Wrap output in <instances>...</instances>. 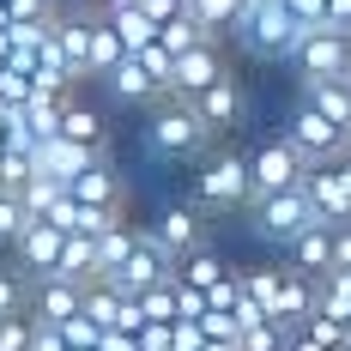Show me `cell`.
Listing matches in <instances>:
<instances>
[{
	"mask_svg": "<svg viewBox=\"0 0 351 351\" xmlns=\"http://www.w3.org/2000/svg\"><path fill=\"white\" fill-rule=\"evenodd\" d=\"M224 36H237L248 55H261V61H291V49L303 43V31L291 25V12L279 0H243Z\"/></svg>",
	"mask_w": 351,
	"mask_h": 351,
	"instance_id": "cell-1",
	"label": "cell"
},
{
	"mask_svg": "<svg viewBox=\"0 0 351 351\" xmlns=\"http://www.w3.org/2000/svg\"><path fill=\"white\" fill-rule=\"evenodd\" d=\"M145 145H152L158 158H200V152L212 145V134H206V121L194 115V104H182V97H164V104H152Z\"/></svg>",
	"mask_w": 351,
	"mask_h": 351,
	"instance_id": "cell-2",
	"label": "cell"
},
{
	"mask_svg": "<svg viewBox=\"0 0 351 351\" xmlns=\"http://www.w3.org/2000/svg\"><path fill=\"white\" fill-rule=\"evenodd\" d=\"M237 206H248V152L224 145L194 176V212H237Z\"/></svg>",
	"mask_w": 351,
	"mask_h": 351,
	"instance_id": "cell-3",
	"label": "cell"
},
{
	"mask_svg": "<svg viewBox=\"0 0 351 351\" xmlns=\"http://www.w3.org/2000/svg\"><path fill=\"white\" fill-rule=\"evenodd\" d=\"M176 279V254L158 237H152V224H134V254L109 273V291H121V297H140V291H152V285H170Z\"/></svg>",
	"mask_w": 351,
	"mask_h": 351,
	"instance_id": "cell-4",
	"label": "cell"
},
{
	"mask_svg": "<svg viewBox=\"0 0 351 351\" xmlns=\"http://www.w3.org/2000/svg\"><path fill=\"white\" fill-rule=\"evenodd\" d=\"M291 67L303 73V85H351V36L303 31V43L291 49Z\"/></svg>",
	"mask_w": 351,
	"mask_h": 351,
	"instance_id": "cell-5",
	"label": "cell"
},
{
	"mask_svg": "<svg viewBox=\"0 0 351 351\" xmlns=\"http://www.w3.org/2000/svg\"><path fill=\"white\" fill-rule=\"evenodd\" d=\"M303 158L291 152L285 140H261L254 152H248V206L254 200H273V194H285V188H303Z\"/></svg>",
	"mask_w": 351,
	"mask_h": 351,
	"instance_id": "cell-6",
	"label": "cell"
},
{
	"mask_svg": "<svg viewBox=\"0 0 351 351\" xmlns=\"http://www.w3.org/2000/svg\"><path fill=\"white\" fill-rule=\"evenodd\" d=\"M279 140L291 145L297 158H303V170H321V164H339V158L351 152V140L339 134V128H327V121H321V115H315L309 104H297V115H291V128H285Z\"/></svg>",
	"mask_w": 351,
	"mask_h": 351,
	"instance_id": "cell-7",
	"label": "cell"
},
{
	"mask_svg": "<svg viewBox=\"0 0 351 351\" xmlns=\"http://www.w3.org/2000/svg\"><path fill=\"white\" fill-rule=\"evenodd\" d=\"M254 237L273 248H291L309 224H315V212H309V200H303V188H285V194H273V200H254Z\"/></svg>",
	"mask_w": 351,
	"mask_h": 351,
	"instance_id": "cell-8",
	"label": "cell"
},
{
	"mask_svg": "<svg viewBox=\"0 0 351 351\" xmlns=\"http://www.w3.org/2000/svg\"><path fill=\"white\" fill-rule=\"evenodd\" d=\"M303 200L315 212V224L327 230H346L351 224V170L346 164H321V170L303 176Z\"/></svg>",
	"mask_w": 351,
	"mask_h": 351,
	"instance_id": "cell-9",
	"label": "cell"
},
{
	"mask_svg": "<svg viewBox=\"0 0 351 351\" xmlns=\"http://www.w3.org/2000/svg\"><path fill=\"white\" fill-rule=\"evenodd\" d=\"M194 115L206 121V134H230V128H243L248 91H243V79H237V67H224V79L206 85V91L194 97Z\"/></svg>",
	"mask_w": 351,
	"mask_h": 351,
	"instance_id": "cell-10",
	"label": "cell"
},
{
	"mask_svg": "<svg viewBox=\"0 0 351 351\" xmlns=\"http://www.w3.org/2000/svg\"><path fill=\"white\" fill-rule=\"evenodd\" d=\"M224 79V43H200V49H188V55H176V73H170V97L182 104H194L206 85Z\"/></svg>",
	"mask_w": 351,
	"mask_h": 351,
	"instance_id": "cell-11",
	"label": "cell"
},
{
	"mask_svg": "<svg viewBox=\"0 0 351 351\" xmlns=\"http://www.w3.org/2000/svg\"><path fill=\"white\" fill-rule=\"evenodd\" d=\"M61 243H67V237H61V230H55V224H43V218H31V224H25V230H19V243H12V261H19V273H25V279H55V261H61Z\"/></svg>",
	"mask_w": 351,
	"mask_h": 351,
	"instance_id": "cell-12",
	"label": "cell"
},
{
	"mask_svg": "<svg viewBox=\"0 0 351 351\" xmlns=\"http://www.w3.org/2000/svg\"><path fill=\"white\" fill-rule=\"evenodd\" d=\"M79 303H85V285L43 279V285H31V309H25V315H31L36 327H67V321L79 315Z\"/></svg>",
	"mask_w": 351,
	"mask_h": 351,
	"instance_id": "cell-13",
	"label": "cell"
},
{
	"mask_svg": "<svg viewBox=\"0 0 351 351\" xmlns=\"http://www.w3.org/2000/svg\"><path fill=\"white\" fill-rule=\"evenodd\" d=\"M285 261H291L297 279H309V285L327 279V273H333V230H327V224H309L297 243L285 248Z\"/></svg>",
	"mask_w": 351,
	"mask_h": 351,
	"instance_id": "cell-14",
	"label": "cell"
},
{
	"mask_svg": "<svg viewBox=\"0 0 351 351\" xmlns=\"http://www.w3.org/2000/svg\"><path fill=\"white\" fill-rule=\"evenodd\" d=\"M152 237L182 261V254L206 248V224H200V212H194V206H164V212H158V224H152Z\"/></svg>",
	"mask_w": 351,
	"mask_h": 351,
	"instance_id": "cell-15",
	"label": "cell"
},
{
	"mask_svg": "<svg viewBox=\"0 0 351 351\" xmlns=\"http://www.w3.org/2000/svg\"><path fill=\"white\" fill-rule=\"evenodd\" d=\"M315 315V285L297 279L291 267H279V297H273V327H285V333H297L303 321Z\"/></svg>",
	"mask_w": 351,
	"mask_h": 351,
	"instance_id": "cell-16",
	"label": "cell"
},
{
	"mask_svg": "<svg viewBox=\"0 0 351 351\" xmlns=\"http://www.w3.org/2000/svg\"><path fill=\"white\" fill-rule=\"evenodd\" d=\"M67 200H79V206H97V212H115L121 206V176H115V164H91L85 176H73L67 182Z\"/></svg>",
	"mask_w": 351,
	"mask_h": 351,
	"instance_id": "cell-17",
	"label": "cell"
},
{
	"mask_svg": "<svg viewBox=\"0 0 351 351\" xmlns=\"http://www.w3.org/2000/svg\"><path fill=\"white\" fill-rule=\"evenodd\" d=\"M61 140H67V145H85V152H104V140H109L104 109H91V104H79V97H67V109H61Z\"/></svg>",
	"mask_w": 351,
	"mask_h": 351,
	"instance_id": "cell-18",
	"label": "cell"
},
{
	"mask_svg": "<svg viewBox=\"0 0 351 351\" xmlns=\"http://www.w3.org/2000/svg\"><path fill=\"white\" fill-rule=\"evenodd\" d=\"M230 273H237V267H230L218 248H194V254L176 261V285H188V291H200V297H206L212 285H224Z\"/></svg>",
	"mask_w": 351,
	"mask_h": 351,
	"instance_id": "cell-19",
	"label": "cell"
},
{
	"mask_svg": "<svg viewBox=\"0 0 351 351\" xmlns=\"http://www.w3.org/2000/svg\"><path fill=\"white\" fill-rule=\"evenodd\" d=\"M104 25L115 31V43H121L128 55H140V49H152V43H158V25L145 19L140 6H109V12H104Z\"/></svg>",
	"mask_w": 351,
	"mask_h": 351,
	"instance_id": "cell-20",
	"label": "cell"
},
{
	"mask_svg": "<svg viewBox=\"0 0 351 351\" xmlns=\"http://www.w3.org/2000/svg\"><path fill=\"white\" fill-rule=\"evenodd\" d=\"M303 104L351 140V85H303Z\"/></svg>",
	"mask_w": 351,
	"mask_h": 351,
	"instance_id": "cell-21",
	"label": "cell"
},
{
	"mask_svg": "<svg viewBox=\"0 0 351 351\" xmlns=\"http://www.w3.org/2000/svg\"><path fill=\"white\" fill-rule=\"evenodd\" d=\"M104 85H109V97H115V104H164V97H158V85L145 79V67L134 61V55H128L121 67L109 73Z\"/></svg>",
	"mask_w": 351,
	"mask_h": 351,
	"instance_id": "cell-22",
	"label": "cell"
},
{
	"mask_svg": "<svg viewBox=\"0 0 351 351\" xmlns=\"http://www.w3.org/2000/svg\"><path fill=\"white\" fill-rule=\"evenodd\" d=\"M67 97H73V91H67ZM67 97H55V91H31V104L19 109L25 128H31V140H55V134H61V109H67Z\"/></svg>",
	"mask_w": 351,
	"mask_h": 351,
	"instance_id": "cell-23",
	"label": "cell"
},
{
	"mask_svg": "<svg viewBox=\"0 0 351 351\" xmlns=\"http://www.w3.org/2000/svg\"><path fill=\"white\" fill-rule=\"evenodd\" d=\"M315 315L351 327V273H327V279H315Z\"/></svg>",
	"mask_w": 351,
	"mask_h": 351,
	"instance_id": "cell-24",
	"label": "cell"
},
{
	"mask_svg": "<svg viewBox=\"0 0 351 351\" xmlns=\"http://www.w3.org/2000/svg\"><path fill=\"white\" fill-rule=\"evenodd\" d=\"M91 248H97V279L91 285H104L128 254H134V224H115V230H104V237H91Z\"/></svg>",
	"mask_w": 351,
	"mask_h": 351,
	"instance_id": "cell-25",
	"label": "cell"
},
{
	"mask_svg": "<svg viewBox=\"0 0 351 351\" xmlns=\"http://www.w3.org/2000/svg\"><path fill=\"white\" fill-rule=\"evenodd\" d=\"M61 194H67V188H61V182H49V176H31V182H25V188H19V194H12V200H19V206H25V218H49V212H55V200H61Z\"/></svg>",
	"mask_w": 351,
	"mask_h": 351,
	"instance_id": "cell-26",
	"label": "cell"
},
{
	"mask_svg": "<svg viewBox=\"0 0 351 351\" xmlns=\"http://www.w3.org/2000/svg\"><path fill=\"white\" fill-rule=\"evenodd\" d=\"M25 309H31V279L19 267H0V321L25 315Z\"/></svg>",
	"mask_w": 351,
	"mask_h": 351,
	"instance_id": "cell-27",
	"label": "cell"
},
{
	"mask_svg": "<svg viewBox=\"0 0 351 351\" xmlns=\"http://www.w3.org/2000/svg\"><path fill=\"white\" fill-rule=\"evenodd\" d=\"M237 6H243V0H188V19H194V25H200V31H230V19H237Z\"/></svg>",
	"mask_w": 351,
	"mask_h": 351,
	"instance_id": "cell-28",
	"label": "cell"
},
{
	"mask_svg": "<svg viewBox=\"0 0 351 351\" xmlns=\"http://www.w3.org/2000/svg\"><path fill=\"white\" fill-rule=\"evenodd\" d=\"M6 19L12 25H55L61 19V0H6Z\"/></svg>",
	"mask_w": 351,
	"mask_h": 351,
	"instance_id": "cell-29",
	"label": "cell"
},
{
	"mask_svg": "<svg viewBox=\"0 0 351 351\" xmlns=\"http://www.w3.org/2000/svg\"><path fill=\"white\" fill-rule=\"evenodd\" d=\"M237 351H285V327H273V321L243 327V333H237Z\"/></svg>",
	"mask_w": 351,
	"mask_h": 351,
	"instance_id": "cell-30",
	"label": "cell"
},
{
	"mask_svg": "<svg viewBox=\"0 0 351 351\" xmlns=\"http://www.w3.org/2000/svg\"><path fill=\"white\" fill-rule=\"evenodd\" d=\"M31 91H36V85H31V73L0 67V104H6V109H25V104H31Z\"/></svg>",
	"mask_w": 351,
	"mask_h": 351,
	"instance_id": "cell-31",
	"label": "cell"
},
{
	"mask_svg": "<svg viewBox=\"0 0 351 351\" xmlns=\"http://www.w3.org/2000/svg\"><path fill=\"white\" fill-rule=\"evenodd\" d=\"M297 333H303L309 346H321V351L346 346V327H339V321H327V315H309V321H303V327H297Z\"/></svg>",
	"mask_w": 351,
	"mask_h": 351,
	"instance_id": "cell-32",
	"label": "cell"
},
{
	"mask_svg": "<svg viewBox=\"0 0 351 351\" xmlns=\"http://www.w3.org/2000/svg\"><path fill=\"white\" fill-rule=\"evenodd\" d=\"M279 6L291 12L297 31H321V25H327V0H279Z\"/></svg>",
	"mask_w": 351,
	"mask_h": 351,
	"instance_id": "cell-33",
	"label": "cell"
},
{
	"mask_svg": "<svg viewBox=\"0 0 351 351\" xmlns=\"http://www.w3.org/2000/svg\"><path fill=\"white\" fill-rule=\"evenodd\" d=\"M55 333H61V346H67V351H97V339H104V333H97L85 315H73L67 327H55Z\"/></svg>",
	"mask_w": 351,
	"mask_h": 351,
	"instance_id": "cell-34",
	"label": "cell"
},
{
	"mask_svg": "<svg viewBox=\"0 0 351 351\" xmlns=\"http://www.w3.org/2000/svg\"><path fill=\"white\" fill-rule=\"evenodd\" d=\"M25 224H31V218H25V206L6 194V200H0V248H12V243H19V230H25Z\"/></svg>",
	"mask_w": 351,
	"mask_h": 351,
	"instance_id": "cell-35",
	"label": "cell"
},
{
	"mask_svg": "<svg viewBox=\"0 0 351 351\" xmlns=\"http://www.w3.org/2000/svg\"><path fill=\"white\" fill-rule=\"evenodd\" d=\"M0 351H31V315L0 321Z\"/></svg>",
	"mask_w": 351,
	"mask_h": 351,
	"instance_id": "cell-36",
	"label": "cell"
},
{
	"mask_svg": "<svg viewBox=\"0 0 351 351\" xmlns=\"http://www.w3.org/2000/svg\"><path fill=\"white\" fill-rule=\"evenodd\" d=\"M200 315H206V297L188 291V285H176V321H200Z\"/></svg>",
	"mask_w": 351,
	"mask_h": 351,
	"instance_id": "cell-37",
	"label": "cell"
},
{
	"mask_svg": "<svg viewBox=\"0 0 351 351\" xmlns=\"http://www.w3.org/2000/svg\"><path fill=\"white\" fill-rule=\"evenodd\" d=\"M321 31L351 36V0H327V25H321Z\"/></svg>",
	"mask_w": 351,
	"mask_h": 351,
	"instance_id": "cell-38",
	"label": "cell"
},
{
	"mask_svg": "<svg viewBox=\"0 0 351 351\" xmlns=\"http://www.w3.org/2000/svg\"><path fill=\"white\" fill-rule=\"evenodd\" d=\"M140 12L152 25H170V19H182V0H140Z\"/></svg>",
	"mask_w": 351,
	"mask_h": 351,
	"instance_id": "cell-39",
	"label": "cell"
},
{
	"mask_svg": "<svg viewBox=\"0 0 351 351\" xmlns=\"http://www.w3.org/2000/svg\"><path fill=\"white\" fill-rule=\"evenodd\" d=\"M333 273H351V224L333 230Z\"/></svg>",
	"mask_w": 351,
	"mask_h": 351,
	"instance_id": "cell-40",
	"label": "cell"
},
{
	"mask_svg": "<svg viewBox=\"0 0 351 351\" xmlns=\"http://www.w3.org/2000/svg\"><path fill=\"white\" fill-rule=\"evenodd\" d=\"M31 351H67V346H61L55 327H36V321H31Z\"/></svg>",
	"mask_w": 351,
	"mask_h": 351,
	"instance_id": "cell-41",
	"label": "cell"
},
{
	"mask_svg": "<svg viewBox=\"0 0 351 351\" xmlns=\"http://www.w3.org/2000/svg\"><path fill=\"white\" fill-rule=\"evenodd\" d=\"M73 12H79V19H104L109 6H115V0H67Z\"/></svg>",
	"mask_w": 351,
	"mask_h": 351,
	"instance_id": "cell-42",
	"label": "cell"
},
{
	"mask_svg": "<svg viewBox=\"0 0 351 351\" xmlns=\"http://www.w3.org/2000/svg\"><path fill=\"white\" fill-rule=\"evenodd\" d=\"M339 164H346V170H351V152H346V158H339Z\"/></svg>",
	"mask_w": 351,
	"mask_h": 351,
	"instance_id": "cell-43",
	"label": "cell"
},
{
	"mask_svg": "<svg viewBox=\"0 0 351 351\" xmlns=\"http://www.w3.org/2000/svg\"><path fill=\"white\" fill-rule=\"evenodd\" d=\"M0 6H6V0H0Z\"/></svg>",
	"mask_w": 351,
	"mask_h": 351,
	"instance_id": "cell-44",
	"label": "cell"
}]
</instances>
